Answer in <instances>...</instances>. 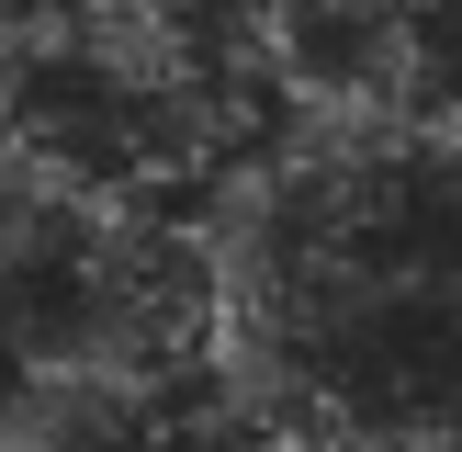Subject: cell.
Returning <instances> with one entry per match:
<instances>
[{"label": "cell", "mask_w": 462, "mask_h": 452, "mask_svg": "<svg viewBox=\"0 0 462 452\" xmlns=\"http://www.w3.org/2000/svg\"><path fill=\"white\" fill-rule=\"evenodd\" d=\"M215 294L203 407L226 429H383L462 452V147L271 113L192 203Z\"/></svg>", "instance_id": "6da1fadb"}, {"label": "cell", "mask_w": 462, "mask_h": 452, "mask_svg": "<svg viewBox=\"0 0 462 452\" xmlns=\"http://www.w3.org/2000/svg\"><path fill=\"white\" fill-rule=\"evenodd\" d=\"M271 113L462 147V0H248Z\"/></svg>", "instance_id": "7a4b0ae2"}, {"label": "cell", "mask_w": 462, "mask_h": 452, "mask_svg": "<svg viewBox=\"0 0 462 452\" xmlns=\"http://www.w3.org/2000/svg\"><path fill=\"white\" fill-rule=\"evenodd\" d=\"M226 429V419H215ZM226 452H418V441H383V429H328V419H305V429H226Z\"/></svg>", "instance_id": "3957f363"}]
</instances>
